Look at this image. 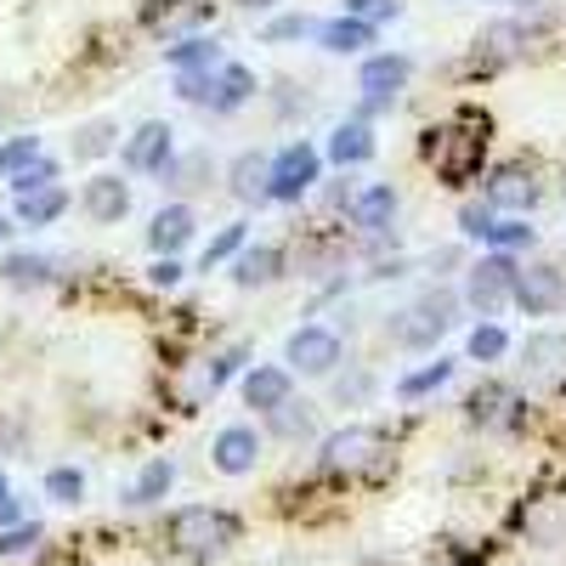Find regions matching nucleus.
Wrapping results in <instances>:
<instances>
[{"instance_id": "obj_45", "label": "nucleus", "mask_w": 566, "mask_h": 566, "mask_svg": "<svg viewBox=\"0 0 566 566\" xmlns=\"http://www.w3.org/2000/svg\"><path fill=\"white\" fill-rule=\"evenodd\" d=\"M40 544V527H18V533H0V555H29Z\"/></svg>"}, {"instance_id": "obj_34", "label": "nucleus", "mask_w": 566, "mask_h": 566, "mask_svg": "<svg viewBox=\"0 0 566 566\" xmlns=\"http://www.w3.org/2000/svg\"><path fill=\"white\" fill-rule=\"evenodd\" d=\"M239 250H244V221H232V227H221L216 239L205 244V272H210V266H221L227 255H239Z\"/></svg>"}, {"instance_id": "obj_19", "label": "nucleus", "mask_w": 566, "mask_h": 566, "mask_svg": "<svg viewBox=\"0 0 566 566\" xmlns=\"http://www.w3.org/2000/svg\"><path fill=\"white\" fill-rule=\"evenodd\" d=\"M352 221L363 227V232H386L391 221H397V193L386 181H374V187H363V193H352Z\"/></svg>"}, {"instance_id": "obj_22", "label": "nucleus", "mask_w": 566, "mask_h": 566, "mask_svg": "<svg viewBox=\"0 0 566 566\" xmlns=\"http://www.w3.org/2000/svg\"><path fill=\"white\" fill-rule=\"evenodd\" d=\"M244 402L272 413L277 402H290V368H250L244 374Z\"/></svg>"}, {"instance_id": "obj_13", "label": "nucleus", "mask_w": 566, "mask_h": 566, "mask_svg": "<svg viewBox=\"0 0 566 566\" xmlns=\"http://www.w3.org/2000/svg\"><path fill=\"white\" fill-rule=\"evenodd\" d=\"M210 459H216L221 476H250L255 459H261V437L250 431V424H227V431L216 437V448H210Z\"/></svg>"}, {"instance_id": "obj_31", "label": "nucleus", "mask_w": 566, "mask_h": 566, "mask_svg": "<svg viewBox=\"0 0 566 566\" xmlns=\"http://www.w3.org/2000/svg\"><path fill=\"white\" fill-rule=\"evenodd\" d=\"M448 380H453V363H448V357H437L431 368H419V374H408V380H397V397H408V402H413V397H424V391H442Z\"/></svg>"}, {"instance_id": "obj_6", "label": "nucleus", "mask_w": 566, "mask_h": 566, "mask_svg": "<svg viewBox=\"0 0 566 566\" xmlns=\"http://www.w3.org/2000/svg\"><path fill=\"white\" fill-rule=\"evenodd\" d=\"M510 283H515V261L504 250L482 255L476 266L464 272V306L470 312H482V317H499L510 306Z\"/></svg>"}, {"instance_id": "obj_36", "label": "nucleus", "mask_w": 566, "mask_h": 566, "mask_svg": "<svg viewBox=\"0 0 566 566\" xmlns=\"http://www.w3.org/2000/svg\"><path fill=\"white\" fill-rule=\"evenodd\" d=\"M504 346H510V335H504V328L499 323H482L476 328V335H470V357H476V363H493V357H504Z\"/></svg>"}, {"instance_id": "obj_10", "label": "nucleus", "mask_w": 566, "mask_h": 566, "mask_svg": "<svg viewBox=\"0 0 566 566\" xmlns=\"http://www.w3.org/2000/svg\"><path fill=\"white\" fill-rule=\"evenodd\" d=\"M544 199V187H538V170L527 159H510L488 176V205L493 210H515V216H527L533 205Z\"/></svg>"}, {"instance_id": "obj_24", "label": "nucleus", "mask_w": 566, "mask_h": 566, "mask_svg": "<svg viewBox=\"0 0 566 566\" xmlns=\"http://www.w3.org/2000/svg\"><path fill=\"white\" fill-rule=\"evenodd\" d=\"M266 419H272V431H277L283 442H312V437H317V408H312V402H295V397H290V402H277Z\"/></svg>"}, {"instance_id": "obj_30", "label": "nucleus", "mask_w": 566, "mask_h": 566, "mask_svg": "<svg viewBox=\"0 0 566 566\" xmlns=\"http://www.w3.org/2000/svg\"><path fill=\"white\" fill-rule=\"evenodd\" d=\"M170 482H176V464H170V459H154V464L136 476V488H130V504H159V499L170 493Z\"/></svg>"}, {"instance_id": "obj_1", "label": "nucleus", "mask_w": 566, "mask_h": 566, "mask_svg": "<svg viewBox=\"0 0 566 566\" xmlns=\"http://www.w3.org/2000/svg\"><path fill=\"white\" fill-rule=\"evenodd\" d=\"M482 154H488V119H476V114H459L453 125H442L431 142H424V159H431V170L448 187L482 176Z\"/></svg>"}, {"instance_id": "obj_21", "label": "nucleus", "mask_w": 566, "mask_h": 566, "mask_svg": "<svg viewBox=\"0 0 566 566\" xmlns=\"http://www.w3.org/2000/svg\"><path fill=\"white\" fill-rule=\"evenodd\" d=\"M317 40H323V52H335V57H357L363 45H374V23L335 18V23H317Z\"/></svg>"}, {"instance_id": "obj_27", "label": "nucleus", "mask_w": 566, "mask_h": 566, "mask_svg": "<svg viewBox=\"0 0 566 566\" xmlns=\"http://www.w3.org/2000/svg\"><path fill=\"white\" fill-rule=\"evenodd\" d=\"M216 386H221L216 363H193V368H181V380H176V402H181V413L205 408V402L216 397Z\"/></svg>"}, {"instance_id": "obj_16", "label": "nucleus", "mask_w": 566, "mask_h": 566, "mask_svg": "<svg viewBox=\"0 0 566 566\" xmlns=\"http://www.w3.org/2000/svg\"><path fill=\"white\" fill-rule=\"evenodd\" d=\"M470 419L488 424V431H510L522 419V397L510 386H482V391H470Z\"/></svg>"}, {"instance_id": "obj_39", "label": "nucleus", "mask_w": 566, "mask_h": 566, "mask_svg": "<svg viewBox=\"0 0 566 566\" xmlns=\"http://www.w3.org/2000/svg\"><path fill=\"white\" fill-rule=\"evenodd\" d=\"M7 277L12 283H45V277H52V261H45V255H12Z\"/></svg>"}, {"instance_id": "obj_41", "label": "nucleus", "mask_w": 566, "mask_h": 566, "mask_svg": "<svg viewBox=\"0 0 566 566\" xmlns=\"http://www.w3.org/2000/svg\"><path fill=\"white\" fill-rule=\"evenodd\" d=\"M45 493H52L57 504H74L85 493V476H80V470H52V476H45Z\"/></svg>"}, {"instance_id": "obj_33", "label": "nucleus", "mask_w": 566, "mask_h": 566, "mask_svg": "<svg viewBox=\"0 0 566 566\" xmlns=\"http://www.w3.org/2000/svg\"><path fill=\"white\" fill-rule=\"evenodd\" d=\"M29 159H40V136H12L7 148H0V181H7V176H18Z\"/></svg>"}, {"instance_id": "obj_46", "label": "nucleus", "mask_w": 566, "mask_h": 566, "mask_svg": "<svg viewBox=\"0 0 566 566\" xmlns=\"http://www.w3.org/2000/svg\"><path fill=\"white\" fill-rule=\"evenodd\" d=\"M12 232H18V221H12V216H0V244H7Z\"/></svg>"}, {"instance_id": "obj_47", "label": "nucleus", "mask_w": 566, "mask_h": 566, "mask_svg": "<svg viewBox=\"0 0 566 566\" xmlns=\"http://www.w3.org/2000/svg\"><path fill=\"white\" fill-rule=\"evenodd\" d=\"M239 7H250V12H255V7H277V0H239Z\"/></svg>"}, {"instance_id": "obj_42", "label": "nucleus", "mask_w": 566, "mask_h": 566, "mask_svg": "<svg viewBox=\"0 0 566 566\" xmlns=\"http://www.w3.org/2000/svg\"><path fill=\"white\" fill-rule=\"evenodd\" d=\"M317 23L306 18V12H290V18H272L266 23V40H301V34H312Z\"/></svg>"}, {"instance_id": "obj_23", "label": "nucleus", "mask_w": 566, "mask_h": 566, "mask_svg": "<svg viewBox=\"0 0 566 566\" xmlns=\"http://www.w3.org/2000/svg\"><path fill=\"white\" fill-rule=\"evenodd\" d=\"M328 159H335V165H363V159H374V130H368L363 119L335 125V136H328Z\"/></svg>"}, {"instance_id": "obj_11", "label": "nucleus", "mask_w": 566, "mask_h": 566, "mask_svg": "<svg viewBox=\"0 0 566 566\" xmlns=\"http://www.w3.org/2000/svg\"><path fill=\"white\" fill-rule=\"evenodd\" d=\"M290 368L301 374H335L340 368V335L335 328H323V323H306L290 335Z\"/></svg>"}, {"instance_id": "obj_8", "label": "nucleus", "mask_w": 566, "mask_h": 566, "mask_svg": "<svg viewBox=\"0 0 566 566\" xmlns=\"http://www.w3.org/2000/svg\"><path fill=\"white\" fill-rule=\"evenodd\" d=\"M391 453L386 431H374V424H352V431H335L323 442V464L328 470H374Z\"/></svg>"}, {"instance_id": "obj_2", "label": "nucleus", "mask_w": 566, "mask_h": 566, "mask_svg": "<svg viewBox=\"0 0 566 566\" xmlns=\"http://www.w3.org/2000/svg\"><path fill=\"white\" fill-rule=\"evenodd\" d=\"M239 544V522L227 510H210V504H187L170 515V549L187 555V560H216Z\"/></svg>"}, {"instance_id": "obj_26", "label": "nucleus", "mask_w": 566, "mask_h": 566, "mask_svg": "<svg viewBox=\"0 0 566 566\" xmlns=\"http://www.w3.org/2000/svg\"><path fill=\"white\" fill-rule=\"evenodd\" d=\"M69 210V193L52 181V187H34V193H18V221L23 227H45V221H57Z\"/></svg>"}, {"instance_id": "obj_32", "label": "nucleus", "mask_w": 566, "mask_h": 566, "mask_svg": "<svg viewBox=\"0 0 566 566\" xmlns=\"http://www.w3.org/2000/svg\"><path fill=\"white\" fill-rule=\"evenodd\" d=\"M52 181H57V159H45V154H40V159H29L18 176H7L12 193H34V187H52Z\"/></svg>"}, {"instance_id": "obj_49", "label": "nucleus", "mask_w": 566, "mask_h": 566, "mask_svg": "<svg viewBox=\"0 0 566 566\" xmlns=\"http://www.w3.org/2000/svg\"><path fill=\"white\" fill-rule=\"evenodd\" d=\"M560 193H566V181H560Z\"/></svg>"}, {"instance_id": "obj_4", "label": "nucleus", "mask_w": 566, "mask_h": 566, "mask_svg": "<svg viewBox=\"0 0 566 566\" xmlns=\"http://www.w3.org/2000/svg\"><path fill=\"white\" fill-rule=\"evenodd\" d=\"M448 328H453V295L448 290H424L413 306H402L391 317V340L408 346V352H424V346H437Z\"/></svg>"}, {"instance_id": "obj_5", "label": "nucleus", "mask_w": 566, "mask_h": 566, "mask_svg": "<svg viewBox=\"0 0 566 566\" xmlns=\"http://www.w3.org/2000/svg\"><path fill=\"white\" fill-rule=\"evenodd\" d=\"M317 170H323V154L312 142H290L283 154H272V176H266V199L277 205H295L317 187Z\"/></svg>"}, {"instance_id": "obj_29", "label": "nucleus", "mask_w": 566, "mask_h": 566, "mask_svg": "<svg viewBox=\"0 0 566 566\" xmlns=\"http://www.w3.org/2000/svg\"><path fill=\"white\" fill-rule=\"evenodd\" d=\"M522 45H527V29L515 23V18H504V23H488V29L476 34V52H482V57H493V63L515 57Z\"/></svg>"}, {"instance_id": "obj_38", "label": "nucleus", "mask_w": 566, "mask_h": 566, "mask_svg": "<svg viewBox=\"0 0 566 566\" xmlns=\"http://www.w3.org/2000/svg\"><path fill=\"white\" fill-rule=\"evenodd\" d=\"M346 18L386 23V18H402V0H346Z\"/></svg>"}, {"instance_id": "obj_20", "label": "nucleus", "mask_w": 566, "mask_h": 566, "mask_svg": "<svg viewBox=\"0 0 566 566\" xmlns=\"http://www.w3.org/2000/svg\"><path fill=\"white\" fill-rule=\"evenodd\" d=\"M277 277H283V250H272V244L239 250V261H232V283H239V290H266Z\"/></svg>"}, {"instance_id": "obj_3", "label": "nucleus", "mask_w": 566, "mask_h": 566, "mask_svg": "<svg viewBox=\"0 0 566 566\" xmlns=\"http://www.w3.org/2000/svg\"><path fill=\"white\" fill-rule=\"evenodd\" d=\"M176 91L187 103H199L210 114H232V108H244L255 97V74L244 63H216V69H181L176 74Z\"/></svg>"}, {"instance_id": "obj_48", "label": "nucleus", "mask_w": 566, "mask_h": 566, "mask_svg": "<svg viewBox=\"0 0 566 566\" xmlns=\"http://www.w3.org/2000/svg\"><path fill=\"white\" fill-rule=\"evenodd\" d=\"M0 504H7V482H0Z\"/></svg>"}, {"instance_id": "obj_15", "label": "nucleus", "mask_w": 566, "mask_h": 566, "mask_svg": "<svg viewBox=\"0 0 566 566\" xmlns=\"http://www.w3.org/2000/svg\"><path fill=\"white\" fill-rule=\"evenodd\" d=\"M522 368L533 374V380H566V335H555V328H538V335H527Z\"/></svg>"}, {"instance_id": "obj_28", "label": "nucleus", "mask_w": 566, "mask_h": 566, "mask_svg": "<svg viewBox=\"0 0 566 566\" xmlns=\"http://www.w3.org/2000/svg\"><path fill=\"white\" fill-rule=\"evenodd\" d=\"M266 176H272L266 154H239V159H232V193H239L244 205L266 199Z\"/></svg>"}, {"instance_id": "obj_14", "label": "nucleus", "mask_w": 566, "mask_h": 566, "mask_svg": "<svg viewBox=\"0 0 566 566\" xmlns=\"http://www.w3.org/2000/svg\"><path fill=\"white\" fill-rule=\"evenodd\" d=\"M80 205H85V216L97 221V227H114V221H125V210H130V181H119V176H91L85 193H80Z\"/></svg>"}, {"instance_id": "obj_25", "label": "nucleus", "mask_w": 566, "mask_h": 566, "mask_svg": "<svg viewBox=\"0 0 566 566\" xmlns=\"http://www.w3.org/2000/svg\"><path fill=\"white\" fill-rule=\"evenodd\" d=\"M210 176H216V165H210L205 148H199V154H187V159H170V165L159 170V181L176 187V193H199V187H210Z\"/></svg>"}, {"instance_id": "obj_7", "label": "nucleus", "mask_w": 566, "mask_h": 566, "mask_svg": "<svg viewBox=\"0 0 566 566\" xmlns=\"http://www.w3.org/2000/svg\"><path fill=\"white\" fill-rule=\"evenodd\" d=\"M408 74H413V63H408L402 52H380V57H368V63H363V74H357V85H363V108H357V119L391 108V103H397V91L408 85Z\"/></svg>"}, {"instance_id": "obj_35", "label": "nucleus", "mask_w": 566, "mask_h": 566, "mask_svg": "<svg viewBox=\"0 0 566 566\" xmlns=\"http://www.w3.org/2000/svg\"><path fill=\"white\" fill-rule=\"evenodd\" d=\"M108 148H114V125H108V119H91V125L74 136V154H80V159H97V154H108Z\"/></svg>"}, {"instance_id": "obj_18", "label": "nucleus", "mask_w": 566, "mask_h": 566, "mask_svg": "<svg viewBox=\"0 0 566 566\" xmlns=\"http://www.w3.org/2000/svg\"><path fill=\"white\" fill-rule=\"evenodd\" d=\"M193 227H199V221H193V210H187V205H165V210L148 221V250H154V255H176L187 239H193Z\"/></svg>"}, {"instance_id": "obj_12", "label": "nucleus", "mask_w": 566, "mask_h": 566, "mask_svg": "<svg viewBox=\"0 0 566 566\" xmlns=\"http://www.w3.org/2000/svg\"><path fill=\"white\" fill-rule=\"evenodd\" d=\"M170 159H176L170 125H159V119H148V125H142V130L125 142V170H136V176H159Z\"/></svg>"}, {"instance_id": "obj_40", "label": "nucleus", "mask_w": 566, "mask_h": 566, "mask_svg": "<svg viewBox=\"0 0 566 566\" xmlns=\"http://www.w3.org/2000/svg\"><path fill=\"white\" fill-rule=\"evenodd\" d=\"M493 221H499V216H493V205H464V210H459V227H464V239H482V244H488Z\"/></svg>"}, {"instance_id": "obj_17", "label": "nucleus", "mask_w": 566, "mask_h": 566, "mask_svg": "<svg viewBox=\"0 0 566 566\" xmlns=\"http://www.w3.org/2000/svg\"><path fill=\"white\" fill-rule=\"evenodd\" d=\"M210 18V7H205V0H154V7L148 12H142V23H148L154 34H187V29H199Z\"/></svg>"}, {"instance_id": "obj_9", "label": "nucleus", "mask_w": 566, "mask_h": 566, "mask_svg": "<svg viewBox=\"0 0 566 566\" xmlns=\"http://www.w3.org/2000/svg\"><path fill=\"white\" fill-rule=\"evenodd\" d=\"M510 301L522 306L527 317H549L566 306V277L555 266H515V283H510Z\"/></svg>"}, {"instance_id": "obj_44", "label": "nucleus", "mask_w": 566, "mask_h": 566, "mask_svg": "<svg viewBox=\"0 0 566 566\" xmlns=\"http://www.w3.org/2000/svg\"><path fill=\"white\" fill-rule=\"evenodd\" d=\"M148 283H154V290H176V283H181V261L176 255H159L148 266Z\"/></svg>"}, {"instance_id": "obj_43", "label": "nucleus", "mask_w": 566, "mask_h": 566, "mask_svg": "<svg viewBox=\"0 0 566 566\" xmlns=\"http://www.w3.org/2000/svg\"><path fill=\"white\" fill-rule=\"evenodd\" d=\"M335 397H340V402H368V397H374V380L357 368V374H346V380H335Z\"/></svg>"}, {"instance_id": "obj_37", "label": "nucleus", "mask_w": 566, "mask_h": 566, "mask_svg": "<svg viewBox=\"0 0 566 566\" xmlns=\"http://www.w3.org/2000/svg\"><path fill=\"white\" fill-rule=\"evenodd\" d=\"M533 239H538V232H533L527 221H493V232H488V244L504 250V255H510V250H522V244H533Z\"/></svg>"}]
</instances>
